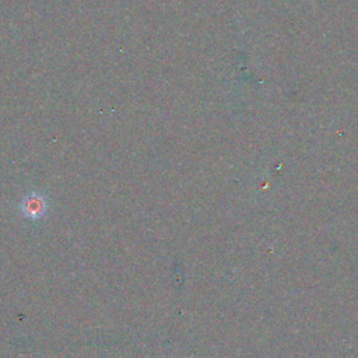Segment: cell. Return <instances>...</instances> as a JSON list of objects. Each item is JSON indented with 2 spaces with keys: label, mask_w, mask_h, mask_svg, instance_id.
<instances>
[{
  "label": "cell",
  "mask_w": 358,
  "mask_h": 358,
  "mask_svg": "<svg viewBox=\"0 0 358 358\" xmlns=\"http://www.w3.org/2000/svg\"><path fill=\"white\" fill-rule=\"evenodd\" d=\"M50 208V199L42 189H31L18 203V214L24 220L35 224L42 221Z\"/></svg>",
  "instance_id": "6da1fadb"
}]
</instances>
